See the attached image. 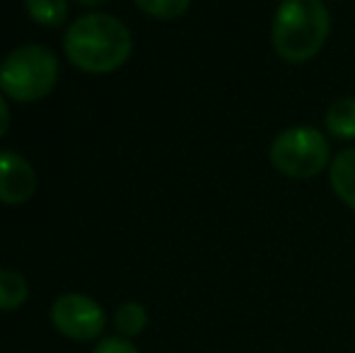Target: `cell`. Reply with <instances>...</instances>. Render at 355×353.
I'll use <instances>...</instances> for the list:
<instances>
[{
  "label": "cell",
  "instance_id": "14",
  "mask_svg": "<svg viewBox=\"0 0 355 353\" xmlns=\"http://www.w3.org/2000/svg\"><path fill=\"white\" fill-rule=\"evenodd\" d=\"M8 128H10V107L5 102V94L0 92V138L8 133Z\"/></svg>",
  "mask_w": 355,
  "mask_h": 353
},
{
  "label": "cell",
  "instance_id": "5",
  "mask_svg": "<svg viewBox=\"0 0 355 353\" xmlns=\"http://www.w3.org/2000/svg\"><path fill=\"white\" fill-rule=\"evenodd\" d=\"M51 322L63 336L75 341H92L102 336L107 315L102 305L83 293H66L51 307Z\"/></svg>",
  "mask_w": 355,
  "mask_h": 353
},
{
  "label": "cell",
  "instance_id": "2",
  "mask_svg": "<svg viewBox=\"0 0 355 353\" xmlns=\"http://www.w3.org/2000/svg\"><path fill=\"white\" fill-rule=\"evenodd\" d=\"M331 34V12L324 0H281L271 24V46L281 61H312Z\"/></svg>",
  "mask_w": 355,
  "mask_h": 353
},
{
  "label": "cell",
  "instance_id": "15",
  "mask_svg": "<svg viewBox=\"0 0 355 353\" xmlns=\"http://www.w3.org/2000/svg\"><path fill=\"white\" fill-rule=\"evenodd\" d=\"M80 5H85V8H99V5H104L107 0H78Z\"/></svg>",
  "mask_w": 355,
  "mask_h": 353
},
{
  "label": "cell",
  "instance_id": "11",
  "mask_svg": "<svg viewBox=\"0 0 355 353\" xmlns=\"http://www.w3.org/2000/svg\"><path fill=\"white\" fill-rule=\"evenodd\" d=\"M114 322H116V329L121 332L123 336H138V334H143L145 327H148V312H145V307L141 302H133V300L123 302L116 310Z\"/></svg>",
  "mask_w": 355,
  "mask_h": 353
},
{
  "label": "cell",
  "instance_id": "10",
  "mask_svg": "<svg viewBox=\"0 0 355 353\" xmlns=\"http://www.w3.org/2000/svg\"><path fill=\"white\" fill-rule=\"evenodd\" d=\"M27 15L44 27H58L68 17V0H24Z\"/></svg>",
  "mask_w": 355,
  "mask_h": 353
},
{
  "label": "cell",
  "instance_id": "6",
  "mask_svg": "<svg viewBox=\"0 0 355 353\" xmlns=\"http://www.w3.org/2000/svg\"><path fill=\"white\" fill-rule=\"evenodd\" d=\"M37 191V172L27 157L12 150H0V201L8 206L27 203Z\"/></svg>",
  "mask_w": 355,
  "mask_h": 353
},
{
  "label": "cell",
  "instance_id": "12",
  "mask_svg": "<svg viewBox=\"0 0 355 353\" xmlns=\"http://www.w3.org/2000/svg\"><path fill=\"white\" fill-rule=\"evenodd\" d=\"M136 5L148 17L155 19H179L191 8V0H136Z\"/></svg>",
  "mask_w": 355,
  "mask_h": 353
},
{
  "label": "cell",
  "instance_id": "7",
  "mask_svg": "<svg viewBox=\"0 0 355 353\" xmlns=\"http://www.w3.org/2000/svg\"><path fill=\"white\" fill-rule=\"evenodd\" d=\"M329 182L338 201L355 211V148H346L334 155L329 167Z\"/></svg>",
  "mask_w": 355,
  "mask_h": 353
},
{
  "label": "cell",
  "instance_id": "1",
  "mask_svg": "<svg viewBox=\"0 0 355 353\" xmlns=\"http://www.w3.org/2000/svg\"><path fill=\"white\" fill-rule=\"evenodd\" d=\"M63 51L78 71L89 76L114 73L131 58V29L119 17L92 12L75 19L63 37Z\"/></svg>",
  "mask_w": 355,
  "mask_h": 353
},
{
  "label": "cell",
  "instance_id": "8",
  "mask_svg": "<svg viewBox=\"0 0 355 353\" xmlns=\"http://www.w3.org/2000/svg\"><path fill=\"white\" fill-rule=\"evenodd\" d=\"M327 133L336 141H355V97H341L324 114Z\"/></svg>",
  "mask_w": 355,
  "mask_h": 353
},
{
  "label": "cell",
  "instance_id": "3",
  "mask_svg": "<svg viewBox=\"0 0 355 353\" xmlns=\"http://www.w3.org/2000/svg\"><path fill=\"white\" fill-rule=\"evenodd\" d=\"M58 83V58L42 44H24L0 63V92L15 102H39Z\"/></svg>",
  "mask_w": 355,
  "mask_h": 353
},
{
  "label": "cell",
  "instance_id": "13",
  "mask_svg": "<svg viewBox=\"0 0 355 353\" xmlns=\"http://www.w3.org/2000/svg\"><path fill=\"white\" fill-rule=\"evenodd\" d=\"M94 353H141L131 341L126 339H119V336H112V339H104L97 344Z\"/></svg>",
  "mask_w": 355,
  "mask_h": 353
},
{
  "label": "cell",
  "instance_id": "9",
  "mask_svg": "<svg viewBox=\"0 0 355 353\" xmlns=\"http://www.w3.org/2000/svg\"><path fill=\"white\" fill-rule=\"evenodd\" d=\"M29 295V286L24 281L22 273L10 271V268H0V310L10 312L17 310Z\"/></svg>",
  "mask_w": 355,
  "mask_h": 353
},
{
  "label": "cell",
  "instance_id": "4",
  "mask_svg": "<svg viewBox=\"0 0 355 353\" xmlns=\"http://www.w3.org/2000/svg\"><path fill=\"white\" fill-rule=\"evenodd\" d=\"M331 143L314 126H288L268 146V162L288 179H314L331 167Z\"/></svg>",
  "mask_w": 355,
  "mask_h": 353
}]
</instances>
